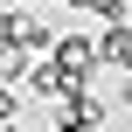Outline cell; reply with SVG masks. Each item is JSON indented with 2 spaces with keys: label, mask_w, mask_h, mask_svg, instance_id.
<instances>
[{
  "label": "cell",
  "mask_w": 132,
  "mask_h": 132,
  "mask_svg": "<svg viewBox=\"0 0 132 132\" xmlns=\"http://www.w3.org/2000/svg\"><path fill=\"white\" fill-rule=\"evenodd\" d=\"M7 42L28 49V56H49V49H56V28H49L35 7H21V14H7Z\"/></svg>",
  "instance_id": "obj_1"
},
{
  "label": "cell",
  "mask_w": 132,
  "mask_h": 132,
  "mask_svg": "<svg viewBox=\"0 0 132 132\" xmlns=\"http://www.w3.org/2000/svg\"><path fill=\"white\" fill-rule=\"evenodd\" d=\"M49 56H56L70 77H84V84H90V77H97V63H104V56H97V42H90V35H70V28L56 35V49H49Z\"/></svg>",
  "instance_id": "obj_2"
},
{
  "label": "cell",
  "mask_w": 132,
  "mask_h": 132,
  "mask_svg": "<svg viewBox=\"0 0 132 132\" xmlns=\"http://www.w3.org/2000/svg\"><path fill=\"white\" fill-rule=\"evenodd\" d=\"M97 125H104V104H97L90 90L56 97V132H97Z\"/></svg>",
  "instance_id": "obj_3"
},
{
  "label": "cell",
  "mask_w": 132,
  "mask_h": 132,
  "mask_svg": "<svg viewBox=\"0 0 132 132\" xmlns=\"http://www.w3.org/2000/svg\"><path fill=\"white\" fill-rule=\"evenodd\" d=\"M97 56H104L111 70H125V77H132V28H125V21H111V28L97 35Z\"/></svg>",
  "instance_id": "obj_4"
},
{
  "label": "cell",
  "mask_w": 132,
  "mask_h": 132,
  "mask_svg": "<svg viewBox=\"0 0 132 132\" xmlns=\"http://www.w3.org/2000/svg\"><path fill=\"white\" fill-rule=\"evenodd\" d=\"M90 14H97V21H125L132 0H90Z\"/></svg>",
  "instance_id": "obj_5"
},
{
  "label": "cell",
  "mask_w": 132,
  "mask_h": 132,
  "mask_svg": "<svg viewBox=\"0 0 132 132\" xmlns=\"http://www.w3.org/2000/svg\"><path fill=\"white\" fill-rule=\"evenodd\" d=\"M0 118H21V90H7V77H0Z\"/></svg>",
  "instance_id": "obj_6"
},
{
  "label": "cell",
  "mask_w": 132,
  "mask_h": 132,
  "mask_svg": "<svg viewBox=\"0 0 132 132\" xmlns=\"http://www.w3.org/2000/svg\"><path fill=\"white\" fill-rule=\"evenodd\" d=\"M0 42H7V7H0Z\"/></svg>",
  "instance_id": "obj_7"
},
{
  "label": "cell",
  "mask_w": 132,
  "mask_h": 132,
  "mask_svg": "<svg viewBox=\"0 0 132 132\" xmlns=\"http://www.w3.org/2000/svg\"><path fill=\"white\" fill-rule=\"evenodd\" d=\"M0 132H14V118H0Z\"/></svg>",
  "instance_id": "obj_8"
},
{
  "label": "cell",
  "mask_w": 132,
  "mask_h": 132,
  "mask_svg": "<svg viewBox=\"0 0 132 132\" xmlns=\"http://www.w3.org/2000/svg\"><path fill=\"white\" fill-rule=\"evenodd\" d=\"M70 7H90V0H70Z\"/></svg>",
  "instance_id": "obj_9"
},
{
  "label": "cell",
  "mask_w": 132,
  "mask_h": 132,
  "mask_svg": "<svg viewBox=\"0 0 132 132\" xmlns=\"http://www.w3.org/2000/svg\"><path fill=\"white\" fill-rule=\"evenodd\" d=\"M28 7H35V0H28Z\"/></svg>",
  "instance_id": "obj_10"
}]
</instances>
